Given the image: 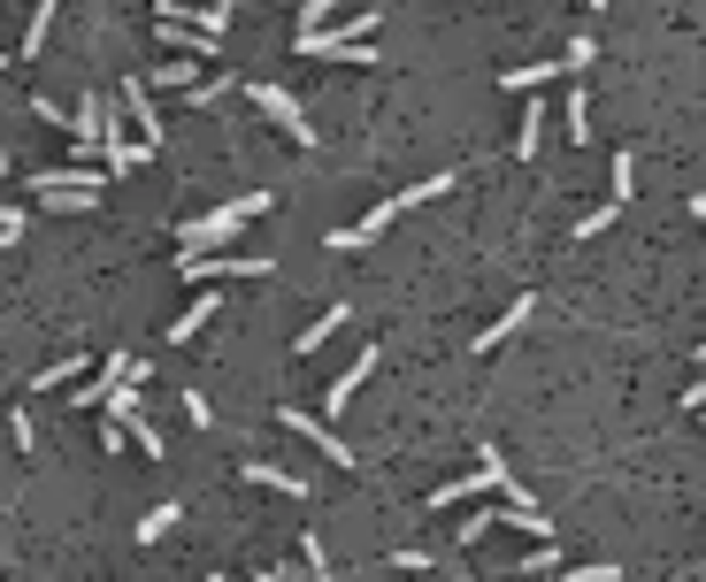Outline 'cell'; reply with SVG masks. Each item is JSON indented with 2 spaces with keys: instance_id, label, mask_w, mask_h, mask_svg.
<instances>
[{
  "instance_id": "1",
  "label": "cell",
  "mask_w": 706,
  "mask_h": 582,
  "mask_svg": "<svg viewBox=\"0 0 706 582\" xmlns=\"http://www.w3.org/2000/svg\"><path fill=\"white\" fill-rule=\"evenodd\" d=\"M254 215H269V192H238L231 207H207V215L176 223V254H231V238H238Z\"/></svg>"
},
{
  "instance_id": "2",
  "label": "cell",
  "mask_w": 706,
  "mask_h": 582,
  "mask_svg": "<svg viewBox=\"0 0 706 582\" xmlns=\"http://www.w3.org/2000/svg\"><path fill=\"white\" fill-rule=\"evenodd\" d=\"M484 491H500V498H530L523 483L507 475V460H500L492 444L477 452V475H453V483H438V491H430V514H446V506H461V498H484ZM530 506H537V498H530Z\"/></svg>"
},
{
  "instance_id": "3",
  "label": "cell",
  "mask_w": 706,
  "mask_h": 582,
  "mask_svg": "<svg viewBox=\"0 0 706 582\" xmlns=\"http://www.w3.org/2000/svg\"><path fill=\"white\" fill-rule=\"evenodd\" d=\"M368 31H376V15L323 23V31H300V39H292V54H308V62H376V46H361Z\"/></svg>"
},
{
  "instance_id": "4",
  "label": "cell",
  "mask_w": 706,
  "mask_h": 582,
  "mask_svg": "<svg viewBox=\"0 0 706 582\" xmlns=\"http://www.w3.org/2000/svg\"><path fill=\"white\" fill-rule=\"evenodd\" d=\"M246 100H254V108H261V116H269L292 146H315V123L300 116V93H292V85H261V77H254V85H246Z\"/></svg>"
},
{
  "instance_id": "5",
  "label": "cell",
  "mask_w": 706,
  "mask_h": 582,
  "mask_svg": "<svg viewBox=\"0 0 706 582\" xmlns=\"http://www.w3.org/2000/svg\"><path fill=\"white\" fill-rule=\"evenodd\" d=\"M176 277L184 284H215V277H269L261 254H176Z\"/></svg>"
},
{
  "instance_id": "6",
  "label": "cell",
  "mask_w": 706,
  "mask_h": 582,
  "mask_svg": "<svg viewBox=\"0 0 706 582\" xmlns=\"http://www.w3.org/2000/svg\"><path fill=\"white\" fill-rule=\"evenodd\" d=\"M277 422H285L292 436H308V444H315L323 460H339V467H353V444H346L339 430H331V422H315V414H300V407H277Z\"/></svg>"
},
{
  "instance_id": "7",
  "label": "cell",
  "mask_w": 706,
  "mask_h": 582,
  "mask_svg": "<svg viewBox=\"0 0 706 582\" xmlns=\"http://www.w3.org/2000/svg\"><path fill=\"white\" fill-rule=\"evenodd\" d=\"M399 215H407V207H399V200H384V207H368V215H361L353 230H331L323 246H331V254H361V246H376V238H384V230H392Z\"/></svg>"
},
{
  "instance_id": "8",
  "label": "cell",
  "mask_w": 706,
  "mask_h": 582,
  "mask_svg": "<svg viewBox=\"0 0 706 582\" xmlns=\"http://www.w3.org/2000/svg\"><path fill=\"white\" fill-rule=\"evenodd\" d=\"M238 483H254V491H285V498H308V491H315L300 467H277V460H246Z\"/></svg>"
},
{
  "instance_id": "9",
  "label": "cell",
  "mask_w": 706,
  "mask_h": 582,
  "mask_svg": "<svg viewBox=\"0 0 706 582\" xmlns=\"http://www.w3.org/2000/svg\"><path fill=\"white\" fill-rule=\"evenodd\" d=\"M116 100L131 108L139 139H147V146H162V108H154V85H147V77H124V93H116Z\"/></svg>"
},
{
  "instance_id": "10",
  "label": "cell",
  "mask_w": 706,
  "mask_h": 582,
  "mask_svg": "<svg viewBox=\"0 0 706 582\" xmlns=\"http://www.w3.org/2000/svg\"><path fill=\"white\" fill-rule=\"evenodd\" d=\"M108 169H85V161H62V169H31V192H100Z\"/></svg>"
},
{
  "instance_id": "11",
  "label": "cell",
  "mask_w": 706,
  "mask_h": 582,
  "mask_svg": "<svg viewBox=\"0 0 706 582\" xmlns=\"http://www.w3.org/2000/svg\"><path fill=\"white\" fill-rule=\"evenodd\" d=\"M376 360H384V345H368V353L353 360L346 376H339V384L323 391V414H346V399H353V391H361V384H368V376H376Z\"/></svg>"
},
{
  "instance_id": "12",
  "label": "cell",
  "mask_w": 706,
  "mask_h": 582,
  "mask_svg": "<svg viewBox=\"0 0 706 582\" xmlns=\"http://www.w3.org/2000/svg\"><path fill=\"white\" fill-rule=\"evenodd\" d=\"M147 85H154V93H176V100H184L192 85H207V62H192V54H170V62H162V69L147 77Z\"/></svg>"
},
{
  "instance_id": "13",
  "label": "cell",
  "mask_w": 706,
  "mask_h": 582,
  "mask_svg": "<svg viewBox=\"0 0 706 582\" xmlns=\"http://www.w3.org/2000/svg\"><path fill=\"white\" fill-rule=\"evenodd\" d=\"M215 306H223V291H200V299H192V306L170 322V345H192V337L207 330V314H215Z\"/></svg>"
},
{
  "instance_id": "14",
  "label": "cell",
  "mask_w": 706,
  "mask_h": 582,
  "mask_svg": "<svg viewBox=\"0 0 706 582\" xmlns=\"http://www.w3.org/2000/svg\"><path fill=\"white\" fill-rule=\"evenodd\" d=\"M560 123H568V146H591V93H584V85H568Z\"/></svg>"
},
{
  "instance_id": "15",
  "label": "cell",
  "mask_w": 706,
  "mask_h": 582,
  "mask_svg": "<svg viewBox=\"0 0 706 582\" xmlns=\"http://www.w3.org/2000/svg\"><path fill=\"white\" fill-rule=\"evenodd\" d=\"M530 306H537V299H530V291H523V299H515V306H507V314H500V322H492V330L477 337V353H492V345H507V337H515V330H523V322H530Z\"/></svg>"
},
{
  "instance_id": "16",
  "label": "cell",
  "mask_w": 706,
  "mask_h": 582,
  "mask_svg": "<svg viewBox=\"0 0 706 582\" xmlns=\"http://www.w3.org/2000/svg\"><path fill=\"white\" fill-rule=\"evenodd\" d=\"M147 153H154V146H147V139H124V131H116V139L100 146V161H108V176H124V169H139Z\"/></svg>"
},
{
  "instance_id": "17",
  "label": "cell",
  "mask_w": 706,
  "mask_h": 582,
  "mask_svg": "<svg viewBox=\"0 0 706 582\" xmlns=\"http://www.w3.org/2000/svg\"><path fill=\"white\" fill-rule=\"evenodd\" d=\"M537 146H545V100H530V108H523V131H515V161H537Z\"/></svg>"
},
{
  "instance_id": "18",
  "label": "cell",
  "mask_w": 706,
  "mask_h": 582,
  "mask_svg": "<svg viewBox=\"0 0 706 582\" xmlns=\"http://www.w3.org/2000/svg\"><path fill=\"white\" fill-rule=\"evenodd\" d=\"M560 69H568V62H523V69H507L500 85H507V93H537V85H553Z\"/></svg>"
},
{
  "instance_id": "19",
  "label": "cell",
  "mask_w": 706,
  "mask_h": 582,
  "mask_svg": "<svg viewBox=\"0 0 706 582\" xmlns=\"http://www.w3.org/2000/svg\"><path fill=\"white\" fill-rule=\"evenodd\" d=\"M331 330H346V306H323V314H315V322H308V330L292 337V353H315V345H323Z\"/></svg>"
},
{
  "instance_id": "20",
  "label": "cell",
  "mask_w": 706,
  "mask_h": 582,
  "mask_svg": "<svg viewBox=\"0 0 706 582\" xmlns=\"http://www.w3.org/2000/svg\"><path fill=\"white\" fill-rule=\"evenodd\" d=\"M176 521H184V506H176V498H162V506H154V514L139 521V545H162V537H170Z\"/></svg>"
},
{
  "instance_id": "21",
  "label": "cell",
  "mask_w": 706,
  "mask_h": 582,
  "mask_svg": "<svg viewBox=\"0 0 706 582\" xmlns=\"http://www.w3.org/2000/svg\"><path fill=\"white\" fill-rule=\"evenodd\" d=\"M85 360H93V353H62V360H54V368H39V391H69V384H77V368H85Z\"/></svg>"
},
{
  "instance_id": "22",
  "label": "cell",
  "mask_w": 706,
  "mask_h": 582,
  "mask_svg": "<svg viewBox=\"0 0 706 582\" xmlns=\"http://www.w3.org/2000/svg\"><path fill=\"white\" fill-rule=\"evenodd\" d=\"M39 207L46 215H85V207H100V192H39Z\"/></svg>"
},
{
  "instance_id": "23",
  "label": "cell",
  "mask_w": 706,
  "mask_h": 582,
  "mask_svg": "<svg viewBox=\"0 0 706 582\" xmlns=\"http://www.w3.org/2000/svg\"><path fill=\"white\" fill-rule=\"evenodd\" d=\"M614 215H622V200H607V207L576 215V230H568V238H599V230H614Z\"/></svg>"
},
{
  "instance_id": "24",
  "label": "cell",
  "mask_w": 706,
  "mask_h": 582,
  "mask_svg": "<svg viewBox=\"0 0 706 582\" xmlns=\"http://www.w3.org/2000/svg\"><path fill=\"white\" fill-rule=\"evenodd\" d=\"M630 192H638V153H614V200L630 207Z\"/></svg>"
},
{
  "instance_id": "25",
  "label": "cell",
  "mask_w": 706,
  "mask_h": 582,
  "mask_svg": "<svg viewBox=\"0 0 706 582\" xmlns=\"http://www.w3.org/2000/svg\"><path fill=\"white\" fill-rule=\"evenodd\" d=\"M124 430H131V444H139V452H154V460H162V430H154V422H147V414H131V422H124Z\"/></svg>"
},
{
  "instance_id": "26",
  "label": "cell",
  "mask_w": 706,
  "mask_h": 582,
  "mask_svg": "<svg viewBox=\"0 0 706 582\" xmlns=\"http://www.w3.org/2000/svg\"><path fill=\"white\" fill-rule=\"evenodd\" d=\"M46 23H54V0H39V15H31V39H23L15 54H39V46H46Z\"/></svg>"
},
{
  "instance_id": "27",
  "label": "cell",
  "mask_w": 706,
  "mask_h": 582,
  "mask_svg": "<svg viewBox=\"0 0 706 582\" xmlns=\"http://www.w3.org/2000/svg\"><path fill=\"white\" fill-rule=\"evenodd\" d=\"M591 54H599V46H591V31H576V39H568V54H560V62H568V77H576V69H591Z\"/></svg>"
},
{
  "instance_id": "28",
  "label": "cell",
  "mask_w": 706,
  "mask_h": 582,
  "mask_svg": "<svg viewBox=\"0 0 706 582\" xmlns=\"http://www.w3.org/2000/svg\"><path fill=\"white\" fill-rule=\"evenodd\" d=\"M492 529H500V506H492V514H469V521H461V545H484Z\"/></svg>"
},
{
  "instance_id": "29",
  "label": "cell",
  "mask_w": 706,
  "mask_h": 582,
  "mask_svg": "<svg viewBox=\"0 0 706 582\" xmlns=\"http://www.w3.org/2000/svg\"><path fill=\"white\" fill-rule=\"evenodd\" d=\"M339 15V0H300V31H323Z\"/></svg>"
},
{
  "instance_id": "30",
  "label": "cell",
  "mask_w": 706,
  "mask_h": 582,
  "mask_svg": "<svg viewBox=\"0 0 706 582\" xmlns=\"http://www.w3.org/2000/svg\"><path fill=\"white\" fill-rule=\"evenodd\" d=\"M8 436H15V452H39V430H31V414H23V407L8 414Z\"/></svg>"
},
{
  "instance_id": "31",
  "label": "cell",
  "mask_w": 706,
  "mask_h": 582,
  "mask_svg": "<svg viewBox=\"0 0 706 582\" xmlns=\"http://www.w3.org/2000/svg\"><path fill=\"white\" fill-rule=\"evenodd\" d=\"M176 407H184V422H192V430H215V414H207V399H200V391H184Z\"/></svg>"
},
{
  "instance_id": "32",
  "label": "cell",
  "mask_w": 706,
  "mask_h": 582,
  "mask_svg": "<svg viewBox=\"0 0 706 582\" xmlns=\"http://www.w3.org/2000/svg\"><path fill=\"white\" fill-rule=\"evenodd\" d=\"M545 568H560V545H537V552L523 560V575H545Z\"/></svg>"
},
{
  "instance_id": "33",
  "label": "cell",
  "mask_w": 706,
  "mask_h": 582,
  "mask_svg": "<svg viewBox=\"0 0 706 582\" xmlns=\"http://www.w3.org/2000/svg\"><path fill=\"white\" fill-rule=\"evenodd\" d=\"M568 582H622V568H607V560L599 568H568Z\"/></svg>"
},
{
  "instance_id": "34",
  "label": "cell",
  "mask_w": 706,
  "mask_h": 582,
  "mask_svg": "<svg viewBox=\"0 0 706 582\" xmlns=\"http://www.w3.org/2000/svg\"><path fill=\"white\" fill-rule=\"evenodd\" d=\"M23 238V207H0V246H15Z\"/></svg>"
},
{
  "instance_id": "35",
  "label": "cell",
  "mask_w": 706,
  "mask_h": 582,
  "mask_svg": "<svg viewBox=\"0 0 706 582\" xmlns=\"http://www.w3.org/2000/svg\"><path fill=\"white\" fill-rule=\"evenodd\" d=\"M706 407V384H692V391H684V414H699Z\"/></svg>"
},
{
  "instance_id": "36",
  "label": "cell",
  "mask_w": 706,
  "mask_h": 582,
  "mask_svg": "<svg viewBox=\"0 0 706 582\" xmlns=\"http://www.w3.org/2000/svg\"><path fill=\"white\" fill-rule=\"evenodd\" d=\"M692 215H699V223H706V192H699V200H692Z\"/></svg>"
},
{
  "instance_id": "37",
  "label": "cell",
  "mask_w": 706,
  "mask_h": 582,
  "mask_svg": "<svg viewBox=\"0 0 706 582\" xmlns=\"http://www.w3.org/2000/svg\"><path fill=\"white\" fill-rule=\"evenodd\" d=\"M0 169H8V139H0Z\"/></svg>"
},
{
  "instance_id": "38",
  "label": "cell",
  "mask_w": 706,
  "mask_h": 582,
  "mask_svg": "<svg viewBox=\"0 0 706 582\" xmlns=\"http://www.w3.org/2000/svg\"><path fill=\"white\" fill-rule=\"evenodd\" d=\"M254 582H277V575H269V568H261V575H254Z\"/></svg>"
},
{
  "instance_id": "39",
  "label": "cell",
  "mask_w": 706,
  "mask_h": 582,
  "mask_svg": "<svg viewBox=\"0 0 706 582\" xmlns=\"http://www.w3.org/2000/svg\"><path fill=\"white\" fill-rule=\"evenodd\" d=\"M277 8H300V0H277Z\"/></svg>"
},
{
  "instance_id": "40",
  "label": "cell",
  "mask_w": 706,
  "mask_h": 582,
  "mask_svg": "<svg viewBox=\"0 0 706 582\" xmlns=\"http://www.w3.org/2000/svg\"><path fill=\"white\" fill-rule=\"evenodd\" d=\"M591 8H607V0H591Z\"/></svg>"
},
{
  "instance_id": "41",
  "label": "cell",
  "mask_w": 706,
  "mask_h": 582,
  "mask_svg": "<svg viewBox=\"0 0 706 582\" xmlns=\"http://www.w3.org/2000/svg\"><path fill=\"white\" fill-rule=\"evenodd\" d=\"M207 582H223V575H207Z\"/></svg>"
}]
</instances>
